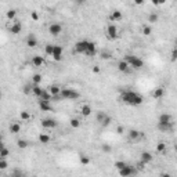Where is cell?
I'll return each instance as SVG.
<instances>
[{
  "label": "cell",
  "mask_w": 177,
  "mask_h": 177,
  "mask_svg": "<svg viewBox=\"0 0 177 177\" xmlns=\"http://www.w3.org/2000/svg\"><path fill=\"white\" fill-rule=\"evenodd\" d=\"M39 98L43 100V101H48V102H50V101H51V94H50L47 90H43V93H42V96L39 97Z\"/></svg>",
  "instance_id": "obj_27"
},
{
  "label": "cell",
  "mask_w": 177,
  "mask_h": 177,
  "mask_svg": "<svg viewBox=\"0 0 177 177\" xmlns=\"http://www.w3.org/2000/svg\"><path fill=\"white\" fill-rule=\"evenodd\" d=\"M123 132H125V127H123V126H118V127H116V133H118V134H122Z\"/></svg>",
  "instance_id": "obj_46"
},
{
  "label": "cell",
  "mask_w": 177,
  "mask_h": 177,
  "mask_svg": "<svg viewBox=\"0 0 177 177\" xmlns=\"http://www.w3.org/2000/svg\"><path fill=\"white\" fill-rule=\"evenodd\" d=\"M125 61L129 64L130 68H133V69H141L144 67V60L140 58L138 56H134V54H127Z\"/></svg>",
  "instance_id": "obj_4"
},
{
  "label": "cell",
  "mask_w": 177,
  "mask_h": 177,
  "mask_svg": "<svg viewBox=\"0 0 177 177\" xmlns=\"http://www.w3.org/2000/svg\"><path fill=\"white\" fill-rule=\"evenodd\" d=\"M154 159V155L151 152H148V151H144V152H141V157H140V162H143L144 165H148V163H151Z\"/></svg>",
  "instance_id": "obj_10"
},
{
  "label": "cell",
  "mask_w": 177,
  "mask_h": 177,
  "mask_svg": "<svg viewBox=\"0 0 177 177\" xmlns=\"http://www.w3.org/2000/svg\"><path fill=\"white\" fill-rule=\"evenodd\" d=\"M20 118L22 121H29V119H31V113H29L28 111H22V112L20 113Z\"/></svg>",
  "instance_id": "obj_36"
},
{
  "label": "cell",
  "mask_w": 177,
  "mask_h": 177,
  "mask_svg": "<svg viewBox=\"0 0 177 177\" xmlns=\"http://www.w3.org/2000/svg\"><path fill=\"white\" fill-rule=\"evenodd\" d=\"M8 166V162L6 159H0V170H6Z\"/></svg>",
  "instance_id": "obj_41"
},
{
  "label": "cell",
  "mask_w": 177,
  "mask_h": 177,
  "mask_svg": "<svg viewBox=\"0 0 177 177\" xmlns=\"http://www.w3.org/2000/svg\"><path fill=\"white\" fill-rule=\"evenodd\" d=\"M8 155H10V151H8V148H3L1 151H0V159H6Z\"/></svg>",
  "instance_id": "obj_37"
},
{
  "label": "cell",
  "mask_w": 177,
  "mask_h": 177,
  "mask_svg": "<svg viewBox=\"0 0 177 177\" xmlns=\"http://www.w3.org/2000/svg\"><path fill=\"white\" fill-rule=\"evenodd\" d=\"M24 93H25V94H29V93H32V85L24 86Z\"/></svg>",
  "instance_id": "obj_43"
},
{
  "label": "cell",
  "mask_w": 177,
  "mask_h": 177,
  "mask_svg": "<svg viewBox=\"0 0 177 177\" xmlns=\"http://www.w3.org/2000/svg\"><path fill=\"white\" fill-rule=\"evenodd\" d=\"M26 46H28L29 48H33V47H36L37 46V37L35 36V35H29L28 37H26Z\"/></svg>",
  "instance_id": "obj_14"
},
{
  "label": "cell",
  "mask_w": 177,
  "mask_h": 177,
  "mask_svg": "<svg viewBox=\"0 0 177 177\" xmlns=\"http://www.w3.org/2000/svg\"><path fill=\"white\" fill-rule=\"evenodd\" d=\"M107 36L108 39L113 40V39H116L119 36V33H118V28L115 25H108V28H107Z\"/></svg>",
  "instance_id": "obj_9"
},
{
  "label": "cell",
  "mask_w": 177,
  "mask_h": 177,
  "mask_svg": "<svg viewBox=\"0 0 177 177\" xmlns=\"http://www.w3.org/2000/svg\"><path fill=\"white\" fill-rule=\"evenodd\" d=\"M53 50H54V44L48 43V44H46V46H44V54H46V56H51Z\"/></svg>",
  "instance_id": "obj_26"
},
{
  "label": "cell",
  "mask_w": 177,
  "mask_h": 177,
  "mask_svg": "<svg viewBox=\"0 0 177 177\" xmlns=\"http://www.w3.org/2000/svg\"><path fill=\"white\" fill-rule=\"evenodd\" d=\"M51 96H60V93H61V87L60 86H57V85H53V86H50L48 87V90H47Z\"/></svg>",
  "instance_id": "obj_19"
},
{
  "label": "cell",
  "mask_w": 177,
  "mask_h": 177,
  "mask_svg": "<svg viewBox=\"0 0 177 177\" xmlns=\"http://www.w3.org/2000/svg\"><path fill=\"white\" fill-rule=\"evenodd\" d=\"M10 132L12 133V134H17V133H20L21 132V125L18 123V122H12L11 125H10Z\"/></svg>",
  "instance_id": "obj_20"
},
{
  "label": "cell",
  "mask_w": 177,
  "mask_h": 177,
  "mask_svg": "<svg viewBox=\"0 0 177 177\" xmlns=\"http://www.w3.org/2000/svg\"><path fill=\"white\" fill-rule=\"evenodd\" d=\"M0 100H1V91H0Z\"/></svg>",
  "instance_id": "obj_52"
},
{
  "label": "cell",
  "mask_w": 177,
  "mask_h": 177,
  "mask_svg": "<svg viewBox=\"0 0 177 177\" xmlns=\"http://www.w3.org/2000/svg\"><path fill=\"white\" fill-rule=\"evenodd\" d=\"M158 20H159V17H158L157 12H151L148 15V22L149 24H155V22H158Z\"/></svg>",
  "instance_id": "obj_28"
},
{
  "label": "cell",
  "mask_w": 177,
  "mask_h": 177,
  "mask_svg": "<svg viewBox=\"0 0 177 177\" xmlns=\"http://www.w3.org/2000/svg\"><path fill=\"white\" fill-rule=\"evenodd\" d=\"M61 32H62V25L60 22H51L48 25V33L51 36H58Z\"/></svg>",
  "instance_id": "obj_7"
},
{
  "label": "cell",
  "mask_w": 177,
  "mask_h": 177,
  "mask_svg": "<svg viewBox=\"0 0 177 177\" xmlns=\"http://www.w3.org/2000/svg\"><path fill=\"white\" fill-rule=\"evenodd\" d=\"M62 53H64L62 47L54 44V50H53V54H51L53 60H54V61H61V60H62Z\"/></svg>",
  "instance_id": "obj_8"
},
{
  "label": "cell",
  "mask_w": 177,
  "mask_h": 177,
  "mask_svg": "<svg viewBox=\"0 0 177 177\" xmlns=\"http://www.w3.org/2000/svg\"><path fill=\"white\" fill-rule=\"evenodd\" d=\"M109 18H111V21H121L122 18H123V14H122V11H119V10H113V11L111 12Z\"/></svg>",
  "instance_id": "obj_18"
},
{
  "label": "cell",
  "mask_w": 177,
  "mask_h": 177,
  "mask_svg": "<svg viewBox=\"0 0 177 177\" xmlns=\"http://www.w3.org/2000/svg\"><path fill=\"white\" fill-rule=\"evenodd\" d=\"M129 140H132V141H137V140H140V138H143L144 137V133H141V132H138V130H136V129H132L129 132Z\"/></svg>",
  "instance_id": "obj_11"
},
{
  "label": "cell",
  "mask_w": 177,
  "mask_h": 177,
  "mask_svg": "<svg viewBox=\"0 0 177 177\" xmlns=\"http://www.w3.org/2000/svg\"><path fill=\"white\" fill-rule=\"evenodd\" d=\"M31 18H32V20H35V21H37V20H39V14H37L36 11H32V14H31Z\"/></svg>",
  "instance_id": "obj_45"
},
{
  "label": "cell",
  "mask_w": 177,
  "mask_h": 177,
  "mask_svg": "<svg viewBox=\"0 0 177 177\" xmlns=\"http://www.w3.org/2000/svg\"><path fill=\"white\" fill-rule=\"evenodd\" d=\"M44 64V58L42 56H33L32 57V65L33 67H42Z\"/></svg>",
  "instance_id": "obj_16"
},
{
  "label": "cell",
  "mask_w": 177,
  "mask_h": 177,
  "mask_svg": "<svg viewBox=\"0 0 177 177\" xmlns=\"http://www.w3.org/2000/svg\"><path fill=\"white\" fill-rule=\"evenodd\" d=\"M101 149H102L104 152H111V151H112V147L108 144H102L101 145Z\"/></svg>",
  "instance_id": "obj_42"
},
{
  "label": "cell",
  "mask_w": 177,
  "mask_h": 177,
  "mask_svg": "<svg viewBox=\"0 0 177 177\" xmlns=\"http://www.w3.org/2000/svg\"><path fill=\"white\" fill-rule=\"evenodd\" d=\"M159 177H173L172 174H169V173H163V174H161Z\"/></svg>",
  "instance_id": "obj_49"
},
{
  "label": "cell",
  "mask_w": 177,
  "mask_h": 177,
  "mask_svg": "<svg viewBox=\"0 0 177 177\" xmlns=\"http://www.w3.org/2000/svg\"><path fill=\"white\" fill-rule=\"evenodd\" d=\"M157 151H158V152H165V151H166V144L163 143V141H159V143H158Z\"/></svg>",
  "instance_id": "obj_34"
},
{
  "label": "cell",
  "mask_w": 177,
  "mask_h": 177,
  "mask_svg": "<svg viewBox=\"0 0 177 177\" xmlns=\"http://www.w3.org/2000/svg\"><path fill=\"white\" fill-rule=\"evenodd\" d=\"M10 32H11L12 35H15V36H17V35H20V33L22 32V24L18 22V21L14 22V24L10 26Z\"/></svg>",
  "instance_id": "obj_13"
},
{
  "label": "cell",
  "mask_w": 177,
  "mask_h": 177,
  "mask_svg": "<svg viewBox=\"0 0 177 177\" xmlns=\"http://www.w3.org/2000/svg\"><path fill=\"white\" fill-rule=\"evenodd\" d=\"M6 17H7L8 20H14V18L17 17V10H14V8L8 10V11L6 12Z\"/></svg>",
  "instance_id": "obj_31"
},
{
  "label": "cell",
  "mask_w": 177,
  "mask_h": 177,
  "mask_svg": "<svg viewBox=\"0 0 177 177\" xmlns=\"http://www.w3.org/2000/svg\"><path fill=\"white\" fill-rule=\"evenodd\" d=\"M126 165H127V163H126V162H123V161H116L115 163H113V166H115L118 170H121L122 167H125Z\"/></svg>",
  "instance_id": "obj_38"
},
{
  "label": "cell",
  "mask_w": 177,
  "mask_h": 177,
  "mask_svg": "<svg viewBox=\"0 0 177 177\" xmlns=\"http://www.w3.org/2000/svg\"><path fill=\"white\" fill-rule=\"evenodd\" d=\"M121 101L130 105V107H138V105L144 102V98H143L140 93L134 91V90H125L121 94Z\"/></svg>",
  "instance_id": "obj_1"
},
{
  "label": "cell",
  "mask_w": 177,
  "mask_h": 177,
  "mask_svg": "<svg viewBox=\"0 0 177 177\" xmlns=\"http://www.w3.org/2000/svg\"><path fill=\"white\" fill-rule=\"evenodd\" d=\"M119 172V176L121 177H134L137 174V169L134 166H130V165H126L125 167H122Z\"/></svg>",
  "instance_id": "obj_6"
},
{
  "label": "cell",
  "mask_w": 177,
  "mask_h": 177,
  "mask_svg": "<svg viewBox=\"0 0 177 177\" xmlns=\"http://www.w3.org/2000/svg\"><path fill=\"white\" fill-rule=\"evenodd\" d=\"M143 32H144L145 36H149V35L152 33V28L148 26V25H145V26H143Z\"/></svg>",
  "instance_id": "obj_39"
},
{
  "label": "cell",
  "mask_w": 177,
  "mask_h": 177,
  "mask_svg": "<svg viewBox=\"0 0 177 177\" xmlns=\"http://www.w3.org/2000/svg\"><path fill=\"white\" fill-rule=\"evenodd\" d=\"M0 141H3V136H1V133H0Z\"/></svg>",
  "instance_id": "obj_51"
},
{
  "label": "cell",
  "mask_w": 177,
  "mask_h": 177,
  "mask_svg": "<svg viewBox=\"0 0 177 177\" xmlns=\"http://www.w3.org/2000/svg\"><path fill=\"white\" fill-rule=\"evenodd\" d=\"M60 97H61V100H78L80 97V93L76 91L72 87H64V88H61Z\"/></svg>",
  "instance_id": "obj_5"
},
{
  "label": "cell",
  "mask_w": 177,
  "mask_h": 177,
  "mask_svg": "<svg viewBox=\"0 0 177 177\" xmlns=\"http://www.w3.org/2000/svg\"><path fill=\"white\" fill-rule=\"evenodd\" d=\"M129 69H130V67L125 60H121L118 62V71H121V72H127Z\"/></svg>",
  "instance_id": "obj_17"
},
{
  "label": "cell",
  "mask_w": 177,
  "mask_h": 177,
  "mask_svg": "<svg viewBox=\"0 0 177 177\" xmlns=\"http://www.w3.org/2000/svg\"><path fill=\"white\" fill-rule=\"evenodd\" d=\"M39 108H40V111H44V112H47V111H51L53 107H51V104H50L48 101L39 100Z\"/></svg>",
  "instance_id": "obj_15"
},
{
  "label": "cell",
  "mask_w": 177,
  "mask_h": 177,
  "mask_svg": "<svg viewBox=\"0 0 177 177\" xmlns=\"http://www.w3.org/2000/svg\"><path fill=\"white\" fill-rule=\"evenodd\" d=\"M80 113L83 115V116H88V115L91 113V107H90L88 104H85L80 108Z\"/></svg>",
  "instance_id": "obj_24"
},
{
  "label": "cell",
  "mask_w": 177,
  "mask_h": 177,
  "mask_svg": "<svg viewBox=\"0 0 177 177\" xmlns=\"http://www.w3.org/2000/svg\"><path fill=\"white\" fill-rule=\"evenodd\" d=\"M158 129L162 132H169L173 129V119L170 113H162L158 118Z\"/></svg>",
  "instance_id": "obj_3"
},
{
  "label": "cell",
  "mask_w": 177,
  "mask_h": 177,
  "mask_svg": "<svg viewBox=\"0 0 177 177\" xmlns=\"http://www.w3.org/2000/svg\"><path fill=\"white\" fill-rule=\"evenodd\" d=\"M44 88L40 87V85H32V94L36 97H40Z\"/></svg>",
  "instance_id": "obj_21"
},
{
  "label": "cell",
  "mask_w": 177,
  "mask_h": 177,
  "mask_svg": "<svg viewBox=\"0 0 177 177\" xmlns=\"http://www.w3.org/2000/svg\"><path fill=\"white\" fill-rule=\"evenodd\" d=\"M50 136H48L47 133H42V134H39V141H40V144H48L50 143Z\"/></svg>",
  "instance_id": "obj_23"
},
{
  "label": "cell",
  "mask_w": 177,
  "mask_h": 177,
  "mask_svg": "<svg viewBox=\"0 0 177 177\" xmlns=\"http://www.w3.org/2000/svg\"><path fill=\"white\" fill-rule=\"evenodd\" d=\"M3 148H6V145H4V143L3 141H0V151H1V149Z\"/></svg>",
  "instance_id": "obj_50"
},
{
  "label": "cell",
  "mask_w": 177,
  "mask_h": 177,
  "mask_svg": "<svg viewBox=\"0 0 177 177\" xmlns=\"http://www.w3.org/2000/svg\"><path fill=\"white\" fill-rule=\"evenodd\" d=\"M42 127H44V129H54V127H57V122L54 119L46 118V119L42 121Z\"/></svg>",
  "instance_id": "obj_12"
},
{
  "label": "cell",
  "mask_w": 177,
  "mask_h": 177,
  "mask_svg": "<svg viewBox=\"0 0 177 177\" xmlns=\"http://www.w3.org/2000/svg\"><path fill=\"white\" fill-rule=\"evenodd\" d=\"M90 158L87 157V155H85V154H80V165L82 166H87L88 163H90Z\"/></svg>",
  "instance_id": "obj_25"
},
{
  "label": "cell",
  "mask_w": 177,
  "mask_h": 177,
  "mask_svg": "<svg viewBox=\"0 0 177 177\" xmlns=\"http://www.w3.org/2000/svg\"><path fill=\"white\" fill-rule=\"evenodd\" d=\"M176 48H173V50H172V61H176Z\"/></svg>",
  "instance_id": "obj_47"
},
{
  "label": "cell",
  "mask_w": 177,
  "mask_h": 177,
  "mask_svg": "<svg viewBox=\"0 0 177 177\" xmlns=\"http://www.w3.org/2000/svg\"><path fill=\"white\" fill-rule=\"evenodd\" d=\"M134 167H136V169H137V172H138V170H143V169H144V167H145V165H144V163H143V162H138V163H137V165L134 166Z\"/></svg>",
  "instance_id": "obj_44"
},
{
  "label": "cell",
  "mask_w": 177,
  "mask_h": 177,
  "mask_svg": "<svg viewBox=\"0 0 177 177\" xmlns=\"http://www.w3.org/2000/svg\"><path fill=\"white\" fill-rule=\"evenodd\" d=\"M93 72H94V73H100V68H98L97 65H94V68H93Z\"/></svg>",
  "instance_id": "obj_48"
},
{
  "label": "cell",
  "mask_w": 177,
  "mask_h": 177,
  "mask_svg": "<svg viewBox=\"0 0 177 177\" xmlns=\"http://www.w3.org/2000/svg\"><path fill=\"white\" fill-rule=\"evenodd\" d=\"M42 82V75L40 73H35L32 78V85H40Z\"/></svg>",
  "instance_id": "obj_30"
},
{
  "label": "cell",
  "mask_w": 177,
  "mask_h": 177,
  "mask_svg": "<svg viewBox=\"0 0 177 177\" xmlns=\"http://www.w3.org/2000/svg\"><path fill=\"white\" fill-rule=\"evenodd\" d=\"M69 125H71V127H73V129H78V127L80 126V121H79L78 118H72V119L69 121Z\"/></svg>",
  "instance_id": "obj_29"
},
{
  "label": "cell",
  "mask_w": 177,
  "mask_h": 177,
  "mask_svg": "<svg viewBox=\"0 0 177 177\" xmlns=\"http://www.w3.org/2000/svg\"><path fill=\"white\" fill-rule=\"evenodd\" d=\"M96 118H97V122L101 125V123H102V121L107 118V113H105V112H97V116Z\"/></svg>",
  "instance_id": "obj_35"
},
{
  "label": "cell",
  "mask_w": 177,
  "mask_h": 177,
  "mask_svg": "<svg viewBox=\"0 0 177 177\" xmlns=\"http://www.w3.org/2000/svg\"><path fill=\"white\" fill-rule=\"evenodd\" d=\"M163 94H165V90H163V87H157L152 91V97H154V98H162V97H163Z\"/></svg>",
  "instance_id": "obj_22"
},
{
  "label": "cell",
  "mask_w": 177,
  "mask_h": 177,
  "mask_svg": "<svg viewBox=\"0 0 177 177\" xmlns=\"http://www.w3.org/2000/svg\"><path fill=\"white\" fill-rule=\"evenodd\" d=\"M100 57L102 60H109V58L112 57V54H111V51H108V50H104V51L100 53Z\"/></svg>",
  "instance_id": "obj_32"
},
{
  "label": "cell",
  "mask_w": 177,
  "mask_h": 177,
  "mask_svg": "<svg viewBox=\"0 0 177 177\" xmlns=\"http://www.w3.org/2000/svg\"><path fill=\"white\" fill-rule=\"evenodd\" d=\"M17 147L21 149H25L26 147H28V141L26 140H18L17 141Z\"/></svg>",
  "instance_id": "obj_33"
},
{
  "label": "cell",
  "mask_w": 177,
  "mask_h": 177,
  "mask_svg": "<svg viewBox=\"0 0 177 177\" xmlns=\"http://www.w3.org/2000/svg\"><path fill=\"white\" fill-rule=\"evenodd\" d=\"M111 122H112V118H111V116H108V115H107V118H105L104 121H102V123H101V126H102V127H107V126H108L109 123H111Z\"/></svg>",
  "instance_id": "obj_40"
},
{
  "label": "cell",
  "mask_w": 177,
  "mask_h": 177,
  "mask_svg": "<svg viewBox=\"0 0 177 177\" xmlns=\"http://www.w3.org/2000/svg\"><path fill=\"white\" fill-rule=\"evenodd\" d=\"M75 53L78 54H85L86 57H94L97 54V47L94 42L90 40H79L75 44Z\"/></svg>",
  "instance_id": "obj_2"
}]
</instances>
